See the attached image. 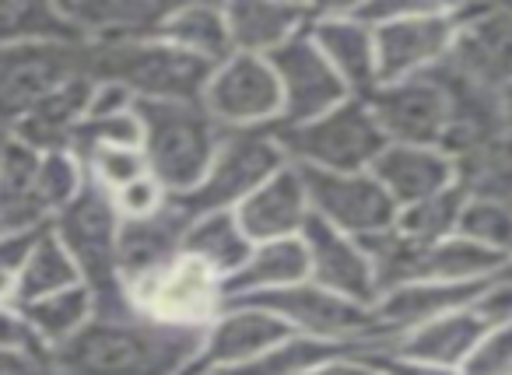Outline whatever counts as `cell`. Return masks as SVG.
I'll list each match as a JSON object with an SVG mask.
<instances>
[{
    "instance_id": "obj_46",
    "label": "cell",
    "mask_w": 512,
    "mask_h": 375,
    "mask_svg": "<svg viewBox=\"0 0 512 375\" xmlns=\"http://www.w3.org/2000/svg\"><path fill=\"white\" fill-rule=\"evenodd\" d=\"M299 375H376V368H372L369 361L358 358V354L344 351V354H337V358L306 368V372H299Z\"/></svg>"
},
{
    "instance_id": "obj_39",
    "label": "cell",
    "mask_w": 512,
    "mask_h": 375,
    "mask_svg": "<svg viewBox=\"0 0 512 375\" xmlns=\"http://www.w3.org/2000/svg\"><path fill=\"white\" fill-rule=\"evenodd\" d=\"M460 375H512V326H491L474 344Z\"/></svg>"
},
{
    "instance_id": "obj_7",
    "label": "cell",
    "mask_w": 512,
    "mask_h": 375,
    "mask_svg": "<svg viewBox=\"0 0 512 375\" xmlns=\"http://www.w3.org/2000/svg\"><path fill=\"white\" fill-rule=\"evenodd\" d=\"M292 165L285 158V148L278 144V134L271 130H225L218 155L207 169L204 183L193 193H186V207L193 214L207 211H235L249 193H256L274 172Z\"/></svg>"
},
{
    "instance_id": "obj_6",
    "label": "cell",
    "mask_w": 512,
    "mask_h": 375,
    "mask_svg": "<svg viewBox=\"0 0 512 375\" xmlns=\"http://www.w3.org/2000/svg\"><path fill=\"white\" fill-rule=\"evenodd\" d=\"M235 302H249V305H260V309L274 312L295 337L327 340V344H341V347H358L379 337H393V333L379 330L372 309L348 302V298L320 288L316 281L264 291V295L235 298Z\"/></svg>"
},
{
    "instance_id": "obj_16",
    "label": "cell",
    "mask_w": 512,
    "mask_h": 375,
    "mask_svg": "<svg viewBox=\"0 0 512 375\" xmlns=\"http://www.w3.org/2000/svg\"><path fill=\"white\" fill-rule=\"evenodd\" d=\"M197 214L186 207L183 197L169 193L165 204L151 218L120 221V239H116V270H120L123 288L144 277L158 274L172 260L183 256L186 228Z\"/></svg>"
},
{
    "instance_id": "obj_30",
    "label": "cell",
    "mask_w": 512,
    "mask_h": 375,
    "mask_svg": "<svg viewBox=\"0 0 512 375\" xmlns=\"http://www.w3.org/2000/svg\"><path fill=\"white\" fill-rule=\"evenodd\" d=\"M249 253H253V242L246 239V232L239 228L232 211L197 214L190 221V228H186L183 256H190L200 267H207L221 284L246 263Z\"/></svg>"
},
{
    "instance_id": "obj_8",
    "label": "cell",
    "mask_w": 512,
    "mask_h": 375,
    "mask_svg": "<svg viewBox=\"0 0 512 375\" xmlns=\"http://www.w3.org/2000/svg\"><path fill=\"white\" fill-rule=\"evenodd\" d=\"M376 36V74L379 85L421 78L439 71L456 43V4L421 0L404 18L372 29Z\"/></svg>"
},
{
    "instance_id": "obj_24",
    "label": "cell",
    "mask_w": 512,
    "mask_h": 375,
    "mask_svg": "<svg viewBox=\"0 0 512 375\" xmlns=\"http://www.w3.org/2000/svg\"><path fill=\"white\" fill-rule=\"evenodd\" d=\"M39 151L4 134L0 141V235L46 228L53 221L39 193Z\"/></svg>"
},
{
    "instance_id": "obj_27",
    "label": "cell",
    "mask_w": 512,
    "mask_h": 375,
    "mask_svg": "<svg viewBox=\"0 0 512 375\" xmlns=\"http://www.w3.org/2000/svg\"><path fill=\"white\" fill-rule=\"evenodd\" d=\"M302 281H309V253H306L302 235H295V239H278V242H260V246H253L246 263L221 284V295H225V302H235V298L292 288V284H302Z\"/></svg>"
},
{
    "instance_id": "obj_25",
    "label": "cell",
    "mask_w": 512,
    "mask_h": 375,
    "mask_svg": "<svg viewBox=\"0 0 512 375\" xmlns=\"http://www.w3.org/2000/svg\"><path fill=\"white\" fill-rule=\"evenodd\" d=\"M313 11L316 8H306V4H278V0H235V4H225L232 50L267 60L285 43H292L299 32H306Z\"/></svg>"
},
{
    "instance_id": "obj_13",
    "label": "cell",
    "mask_w": 512,
    "mask_h": 375,
    "mask_svg": "<svg viewBox=\"0 0 512 375\" xmlns=\"http://www.w3.org/2000/svg\"><path fill=\"white\" fill-rule=\"evenodd\" d=\"M365 106L386 144L439 148L449 130V99L435 71L393 85H376L365 95Z\"/></svg>"
},
{
    "instance_id": "obj_33",
    "label": "cell",
    "mask_w": 512,
    "mask_h": 375,
    "mask_svg": "<svg viewBox=\"0 0 512 375\" xmlns=\"http://www.w3.org/2000/svg\"><path fill=\"white\" fill-rule=\"evenodd\" d=\"M32 43H81L74 25L57 4L43 0H0V46Z\"/></svg>"
},
{
    "instance_id": "obj_10",
    "label": "cell",
    "mask_w": 512,
    "mask_h": 375,
    "mask_svg": "<svg viewBox=\"0 0 512 375\" xmlns=\"http://www.w3.org/2000/svg\"><path fill=\"white\" fill-rule=\"evenodd\" d=\"M78 74H85V43L0 46V130L8 134L46 95Z\"/></svg>"
},
{
    "instance_id": "obj_1",
    "label": "cell",
    "mask_w": 512,
    "mask_h": 375,
    "mask_svg": "<svg viewBox=\"0 0 512 375\" xmlns=\"http://www.w3.org/2000/svg\"><path fill=\"white\" fill-rule=\"evenodd\" d=\"M204 330L144 316H92L46 358L53 375H186L200 358Z\"/></svg>"
},
{
    "instance_id": "obj_35",
    "label": "cell",
    "mask_w": 512,
    "mask_h": 375,
    "mask_svg": "<svg viewBox=\"0 0 512 375\" xmlns=\"http://www.w3.org/2000/svg\"><path fill=\"white\" fill-rule=\"evenodd\" d=\"M460 207H463V193L456 186H449L439 197H428L421 204L400 207L397 211V228L407 242L414 246H435V242L456 235V221H460Z\"/></svg>"
},
{
    "instance_id": "obj_21",
    "label": "cell",
    "mask_w": 512,
    "mask_h": 375,
    "mask_svg": "<svg viewBox=\"0 0 512 375\" xmlns=\"http://www.w3.org/2000/svg\"><path fill=\"white\" fill-rule=\"evenodd\" d=\"M372 176L386 190V197L400 207L421 204L456 186L453 162L439 148H414V144H386L372 162Z\"/></svg>"
},
{
    "instance_id": "obj_23",
    "label": "cell",
    "mask_w": 512,
    "mask_h": 375,
    "mask_svg": "<svg viewBox=\"0 0 512 375\" xmlns=\"http://www.w3.org/2000/svg\"><path fill=\"white\" fill-rule=\"evenodd\" d=\"M484 330H488V326H484L481 319H477V312L467 305V309L446 312V316L428 319V323L414 326V330L397 333V337L386 340L383 351L460 372V365L467 361V354L474 351L477 340L484 337Z\"/></svg>"
},
{
    "instance_id": "obj_28",
    "label": "cell",
    "mask_w": 512,
    "mask_h": 375,
    "mask_svg": "<svg viewBox=\"0 0 512 375\" xmlns=\"http://www.w3.org/2000/svg\"><path fill=\"white\" fill-rule=\"evenodd\" d=\"M155 36L207 67L221 64L235 53L232 36H228L225 4H176L162 18Z\"/></svg>"
},
{
    "instance_id": "obj_20",
    "label": "cell",
    "mask_w": 512,
    "mask_h": 375,
    "mask_svg": "<svg viewBox=\"0 0 512 375\" xmlns=\"http://www.w3.org/2000/svg\"><path fill=\"white\" fill-rule=\"evenodd\" d=\"M232 214L253 246L302 235V228L309 221V200H306L302 172L295 165H285L260 190L249 193Z\"/></svg>"
},
{
    "instance_id": "obj_47",
    "label": "cell",
    "mask_w": 512,
    "mask_h": 375,
    "mask_svg": "<svg viewBox=\"0 0 512 375\" xmlns=\"http://www.w3.org/2000/svg\"><path fill=\"white\" fill-rule=\"evenodd\" d=\"M498 116H502V127L512 134V85L498 92Z\"/></svg>"
},
{
    "instance_id": "obj_18",
    "label": "cell",
    "mask_w": 512,
    "mask_h": 375,
    "mask_svg": "<svg viewBox=\"0 0 512 375\" xmlns=\"http://www.w3.org/2000/svg\"><path fill=\"white\" fill-rule=\"evenodd\" d=\"M288 337H295V333L288 330L274 312L260 309V305H249V302H225L218 316L207 323L204 347H200V358L193 361L190 372L242 365V361H253V358H260V354L274 351V347L285 344Z\"/></svg>"
},
{
    "instance_id": "obj_32",
    "label": "cell",
    "mask_w": 512,
    "mask_h": 375,
    "mask_svg": "<svg viewBox=\"0 0 512 375\" xmlns=\"http://www.w3.org/2000/svg\"><path fill=\"white\" fill-rule=\"evenodd\" d=\"M18 316L29 323V330L36 333L39 344L50 351V347L64 344L67 337L81 330V326L92 319V291L85 284H74L67 291H57V295L36 298V302L15 305Z\"/></svg>"
},
{
    "instance_id": "obj_22",
    "label": "cell",
    "mask_w": 512,
    "mask_h": 375,
    "mask_svg": "<svg viewBox=\"0 0 512 375\" xmlns=\"http://www.w3.org/2000/svg\"><path fill=\"white\" fill-rule=\"evenodd\" d=\"M57 8L74 25L81 43L148 39L169 15V4H151V0H60Z\"/></svg>"
},
{
    "instance_id": "obj_36",
    "label": "cell",
    "mask_w": 512,
    "mask_h": 375,
    "mask_svg": "<svg viewBox=\"0 0 512 375\" xmlns=\"http://www.w3.org/2000/svg\"><path fill=\"white\" fill-rule=\"evenodd\" d=\"M456 235L512 256V204L491 197H463Z\"/></svg>"
},
{
    "instance_id": "obj_17",
    "label": "cell",
    "mask_w": 512,
    "mask_h": 375,
    "mask_svg": "<svg viewBox=\"0 0 512 375\" xmlns=\"http://www.w3.org/2000/svg\"><path fill=\"white\" fill-rule=\"evenodd\" d=\"M302 242H306V253H309V281H316L320 288L334 291V295L348 298L355 305L376 309L379 284L362 242L323 225L313 214H309L306 228H302Z\"/></svg>"
},
{
    "instance_id": "obj_4",
    "label": "cell",
    "mask_w": 512,
    "mask_h": 375,
    "mask_svg": "<svg viewBox=\"0 0 512 375\" xmlns=\"http://www.w3.org/2000/svg\"><path fill=\"white\" fill-rule=\"evenodd\" d=\"M274 134L288 162L320 172H369L386 148L365 99H348L309 123L274 127Z\"/></svg>"
},
{
    "instance_id": "obj_37",
    "label": "cell",
    "mask_w": 512,
    "mask_h": 375,
    "mask_svg": "<svg viewBox=\"0 0 512 375\" xmlns=\"http://www.w3.org/2000/svg\"><path fill=\"white\" fill-rule=\"evenodd\" d=\"M81 165H85V176L106 193H116L123 186L137 183L141 176H148L144 148H95L81 158Z\"/></svg>"
},
{
    "instance_id": "obj_19",
    "label": "cell",
    "mask_w": 512,
    "mask_h": 375,
    "mask_svg": "<svg viewBox=\"0 0 512 375\" xmlns=\"http://www.w3.org/2000/svg\"><path fill=\"white\" fill-rule=\"evenodd\" d=\"M306 32L355 99H365L379 85L376 36L348 8H316Z\"/></svg>"
},
{
    "instance_id": "obj_38",
    "label": "cell",
    "mask_w": 512,
    "mask_h": 375,
    "mask_svg": "<svg viewBox=\"0 0 512 375\" xmlns=\"http://www.w3.org/2000/svg\"><path fill=\"white\" fill-rule=\"evenodd\" d=\"M81 186H85V165L71 151H46L39 158V193H43L50 214L71 204Z\"/></svg>"
},
{
    "instance_id": "obj_29",
    "label": "cell",
    "mask_w": 512,
    "mask_h": 375,
    "mask_svg": "<svg viewBox=\"0 0 512 375\" xmlns=\"http://www.w3.org/2000/svg\"><path fill=\"white\" fill-rule=\"evenodd\" d=\"M512 270L509 253H495L488 246L449 235V239L425 246L418 256V281H442V284H484L491 277H502Z\"/></svg>"
},
{
    "instance_id": "obj_31",
    "label": "cell",
    "mask_w": 512,
    "mask_h": 375,
    "mask_svg": "<svg viewBox=\"0 0 512 375\" xmlns=\"http://www.w3.org/2000/svg\"><path fill=\"white\" fill-rule=\"evenodd\" d=\"M453 176L456 190L463 197H491V200H509L512 204V134L498 130V134L484 137L460 158H453Z\"/></svg>"
},
{
    "instance_id": "obj_43",
    "label": "cell",
    "mask_w": 512,
    "mask_h": 375,
    "mask_svg": "<svg viewBox=\"0 0 512 375\" xmlns=\"http://www.w3.org/2000/svg\"><path fill=\"white\" fill-rule=\"evenodd\" d=\"M46 228H29V232H4L0 235V274H8L18 281L25 260L32 256V249H36V242L43 239Z\"/></svg>"
},
{
    "instance_id": "obj_44",
    "label": "cell",
    "mask_w": 512,
    "mask_h": 375,
    "mask_svg": "<svg viewBox=\"0 0 512 375\" xmlns=\"http://www.w3.org/2000/svg\"><path fill=\"white\" fill-rule=\"evenodd\" d=\"M0 347H11V351H36V354H50L43 344L36 340V333L29 330L22 316H18L15 305H0Z\"/></svg>"
},
{
    "instance_id": "obj_42",
    "label": "cell",
    "mask_w": 512,
    "mask_h": 375,
    "mask_svg": "<svg viewBox=\"0 0 512 375\" xmlns=\"http://www.w3.org/2000/svg\"><path fill=\"white\" fill-rule=\"evenodd\" d=\"M470 309L477 312V319H481L488 330L491 326H512V270L484 284V291L474 298Z\"/></svg>"
},
{
    "instance_id": "obj_34",
    "label": "cell",
    "mask_w": 512,
    "mask_h": 375,
    "mask_svg": "<svg viewBox=\"0 0 512 375\" xmlns=\"http://www.w3.org/2000/svg\"><path fill=\"white\" fill-rule=\"evenodd\" d=\"M74 284H81L78 267H74L71 253L57 242V235L46 228L43 239L32 249V256L25 260L22 274H18L15 302L11 305L36 302V298L57 295V291H67V288H74Z\"/></svg>"
},
{
    "instance_id": "obj_40",
    "label": "cell",
    "mask_w": 512,
    "mask_h": 375,
    "mask_svg": "<svg viewBox=\"0 0 512 375\" xmlns=\"http://www.w3.org/2000/svg\"><path fill=\"white\" fill-rule=\"evenodd\" d=\"M165 197H169V193H165L162 183L148 172V176H141L137 183L116 190L113 204H116V211H120V221H137V218H151V214L165 204Z\"/></svg>"
},
{
    "instance_id": "obj_14",
    "label": "cell",
    "mask_w": 512,
    "mask_h": 375,
    "mask_svg": "<svg viewBox=\"0 0 512 375\" xmlns=\"http://www.w3.org/2000/svg\"><path fill=\"white\" fill-rule=\"evenodd\" d=\"M446 64L488 92L509 88L512 8H505V4H460L456 8V43Z\"/></svg>"
},
{
    "instance_id": "obj_11",
    "label": "cell",
    "mask_w": 512,
    "mask_h": 375,
    "mask_svg": "<svg viewBox=\"0 0 512 375\" xmlns=\"http://www.w3.org/2000/svg\"><path fill=\"white\" fill-rule=\"evenodd\" d=\"M299 169V165H295ZM306 183L309 214L323 225L351 235V239H369L397 221V204L386 197L372 172H320L299 169Z\"/></svg>"
},
{
    "instance_id": "obj_45",
    "label": "cell",
    "mask_w": 512,
    "mask_h": 375,
    "mask_svg": "<svg viewBox=\"0 0 512 375\" xmlns=\"http://www.w3.org/2000/svg\"><path fill=\"white\" fill-rule=\"evenodd\" d=\"M0 375H53V372L46 354L0 347Z\"/></svg>"
},
{
    "instance_id": "obj_26",
    "label": "cell",
    "mask_w": 512,
    "mask_h": 375,
    "mask_svg": "<svg viewBox=\"0 0 512 375\" xmlns=\"http://www.w3.org/2000/svg\"><path fill=\"white\" fill-rule=\"evenodd\" d=\"M491 281H495V277H491ZM484 284H442V281L400 284V288H390L379 295L372 316H376L379 330L397 337V333L414 330V326L428 323V319H435V316H446V312L474 305V298L484 291Z\"/></svg>"
},
{
    "instance_id": "obj_9",
    "label": "cell",
    "mask_w": 512,
    "mask_h": 375,
    "mask_svg": "<svg viewBox=\"0 0 512 375\" xmlns=\"http://www.w3.org/2000/svg\"><path fill=\"white\" fill-rule=\"evenodd\" d=\"M200 106L225 130H271L281 123V85L271 60L232 53L211 67Z\"/></svg>"
},
{
    "instance_id": "obj_12",
    "label": "cell",
    "mask_w": 512,
    "mask_h": 375,
    "mask_svg": "<svg viewBox=\"0 0 512 375\" xmlns=\"http://www.w3.org/2000/svg\"><path fill=\"white\" fill-rule=\"evenodd\" d=\"M127 295L144 319L165 326H197V330H204L225 305L221 281L190 256H179L158 274L127 284Z\"/></svg>"
},
{
    "instance_id": "obj_5",
    "label": "cell",
    "mask_w": 512,
    "mask_h": 375,
    "mask_svg": "<svg viewBox=\"0 0 512 375\" xmlns=\"http://www.w3.org/2000/svg\"><path fill=\"white\" fill-rule=\"evenodd\" d=\"M50 232L71 253L81 284L92 291V298L123 288L120 270H116L120 211L113 204V193H106L85 176V186L78 190V197L53 214Z\"/></svg>"
},
{
    "instance_id": "obj_41",
    "label": "cell",
    "mask_w": 512,
    "mask_h": 375,
    "mask_svg": "<svg viewBox=\"0 0 512 375\" xmlns=\"http://www.w3.org/2000/svg\"><path fill=\"white\" fill-rule=\"evenodd\" d=\"M386 340L379 344H362V347H348L351 354H358L362 361H369L376 368V375H460L453 368H439V365H425V361H411V358H400V354L383 351Z\"/></svg>"
},
{
    "instance_id": "obj_15",
    "label": "cell",
    "mask_w": 512,
    "mask_h": 375,
    "mask_svg": "<svg viewBox=\"0 0 512 375\" xmlns=\"http://www.w3.org/2000/svg\"><path fill=\"white\" fill-rule=\"evenodd\" d=\"M271 67L278 74L281 85V123L278 127H295V123H309L316 116L330 113L341 102L355 99L348 92L334 67L323 60L309 32H299L292 43H285L278 53H271Z\"/></svg>"
},
{
    "instance_id": "obj_2",
    "label": "cell",
    "mask_w": 512,
    "mask_h": 375,
    "mask_svg": "<svg viewBox=\"0 0 512 375\" xmlns=\"http://www.w3.org/2000/svg\"><path fill=\"white\" fill-rule=\"evenodd\" d=\"M85 74L95 85H120L134 102H200L211 67L148 36L85 43Z\"/></svg>"
},
{
    "instance_id": "obj_3",
    "label": "cell",
    "mask_w": 512,
    "mask_h": 375,
    "mask_svg": "<svg viewBox=\"0 0 512 375\" xmlns=\"http://www.w3.org/2000/svg\"><path fill=\"white\" fill-rule=\"evenodd\" d=\"M134 113L144 127L148 172L162 190L176 197L197 190L225 141V127L200 102H134Z\"/></svg>"
}]
</instances>
